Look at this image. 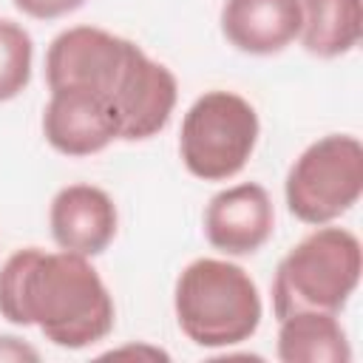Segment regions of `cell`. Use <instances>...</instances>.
Segmentation results:
<instances>
[{
    "instance_id": "6da1fadb",
    "label": "cell",
    "mask_w": 363,
    "mask_h": 363,
    "mask_svg": "<svg viewBox=\"0 0 363 363\" xmlns=\"http://www.w3.org/2000/svg\"><path fill=\"white\" fill-rule=\"evenodd\" d=\"M0 315L54 346L85 349L111 335L113 298L85 255L26 247L0 269Z\"/></svg>"
},
{
    "instance_id": "7a4b0ae2",
    "label": "cell",
    "mask_w": 363,
    "mask_h": 363,
    "mask_svg": "<svg viewBox=\"0 0 363 363\" xmlns=\"http://www.w3.org/2000/svg\"><path fill=\"white\" fill-rule=\"evenodd\" d=\"M150 60L136 43L105 28L77 26L57 34L45 54V82L51 91L74 88L105 99L113 108L119 133L142 108L156 77Z\"/></svg>"
},
{
    "instance_id": "3957f363",
    "label": "cell",
    "mask_w": 363,
    "mask_h": 363,
    "mask_svg": "<svg viewBox=\"0 0 363 363\" xmlns=\"http://www.w3.org/2000/svg\"><path fill=\"white\" fill-rule=\"evenodd\" d=\"M173 309L182 332L204 349L244 343L261 323L255 281L230 261L196 258L176 281Z\"/></svg>"
},
{
    "instance_id": "277c9868",
    "label": "cell",
    "mask_w": 363,
    "mask_h": 363,
    "mask_svg": "<svg viewBox=\"0 0 363 363\" xmlns=\"http://www.w3.org/2000/svg\"><path fill=\"white\" fill-rule=\"evenodd\" d=\"M363 252L354 233L318 227L301 238L278 264L272 278V312H340L360 284Z\"/></svg>"
},
{
    "instance_id": "5b68a950",
    "label": "cell",
    "mask_w": 363,
    "mask_h": 363,
    "mask_svg": "<svg viewBox=\"0 0 363 363\" xmlns=\"http://www.w3.org/2000/svg\"><path fill=\"white\" fill-rule=\"evenodd\" d=\"M255 142V108L233 91H207L187 108L182 119L179 153L196 179L224 182L247 164Z\"/></svg>"
},
{
    "instance_id": "8992f818",
    "label": "cell",
    "mask_w": 363,
    "mask_h": 363,
    "mask_svg": "<svg viewBox=\"0 0 363 363\" xmlns=\"http://www.w3.org/2000/svg\"><path fill=\"white\" fill-rule=\"evenodd\" d=\"M363 193V145L349 133L312 142L289 167L284 196L289 213L303 224H329Z\"/></svg>"
},
{
    "instance_id": "52a82bcc",
    "label": "cell",
    "mask_w": 363,
    "mask_h": 363,
    "mask_svg": "<svg viewBox=\"0 0 363 363\" xmlns=\"http://www.w3.org/2000/svg\"><path fill=\"white\" fill-rule=\"evenodd\" d=\"M275 227L269 193L255 182L233 184L216 193L204 210V235L224 255L258 252Z\"/></svg>"
},
{
    "instance_id": "ba28073f",
    "label": "cell",
    "mask_w": 363,
    "mask_h": 363,
    "mask_svg": "<svg viewBox=\"0 0 363 363\" xmlns=\"http://www.w3.org/2000/svg\"><path fill=\"white\" fill-rule=\"evenodd\" d=\"M45 142L62 156H91L119 139V122L113 108L88 91H51L43 111Z\"/></svg>"
},
{
    "instance_id": "9c48e42d",
    "label": "cell",
    "mask_w": 363,
    "mask_h": 363,
    "mask_svg": "<svg viewBox=\"0 0 363 363\" xmlns=\"http://www.w3.org/2000/svg\"><path fill=\"white\" fill-rule=\"evenodd\" d=\"M51 235L60 250L79 252L85 258L99 255L116 235V207L113 199L94 184L62 187L48 210Z\"/></svg>"
},
{
    "instance_id": "30bf717a",
    "label": "cell",
    "mask_w": 363,
    "mask_h": 363,
    "mask_svg": "<svg viewBox=\"0 0 363 363\" xmlns=\"http://www.w3.org/2000/svg\"><path fill=\"white\" fill-rule=\"evenodd\" d=\"M221 31L244 54H278L301 34L298 0H227Z\"/></svg>"
},
{
    "instance_id": "8fae6325",
    "label": "cell",
    "mask_w": 363,
    "mask_h": 363,
    "mask_svg": "<svg viewBox=\"0 0 363 363\" xmlns=\"http://www.w3.org/2000/svg\"><path fill=\"white\" fill-rule=\"evenodd\" d=\"M278 357L284 363H349L352 346L335 312H292L281 318Z\"/></svg>"
},
{
    "instance_id": "7c38bea8",
    "label": "cell",
    "mask_w": 363,
    "mask_h": 363,
    "mask_svg": "<svg viewBox=\"0 0 363 363\" xmlns=\"http://www.w3.org/2000/svg\"><path fill=\"white\" fill-rule=\"evenodd\" d=\"M301 43L309 54L332 60L352 51L363 31L360 0H298Z\"/></svg>"
},
{
    "instance_id": "4fadbf2b",
    "label": "cell",
    "mask_w": 363,
    "mask_h": 363,
    "mask_svg": "<svg viewBox=\"0 0 363 363\" xmlns=\"http://www.w3.org/2000/svg\"><path fill=\"white\" fill-rule=\"evenodd\" d=\"M34 43L14 20H0V102L14 99L31 79Z\"/></svg>"
},
{
    "instance_id": "5bb4252c",
    "label": "cell",
    "mask_w": 363,
    "mask_h": 363,
    "mask_svg": "<svg viewBox=\"0 0 363 363\" xmlns=\"http://www.w3.org/2000/svg\"><path fill=\"white\" fill-rule=\"evenodd\" d=\"M82 3L85 0H14V6L34 20H57L62 14L77 11Z\"/></svg>"
},
{
    "instance_id": "9a60e30c",
    "label": "cell",
    "mask_w": 363,
    "mask_h": 363,
    "mask_svg": "<svg viewBox=\"0 0 363 363\" xmlns=\"http://www.w3.org/2000/svg\"><path fill=\"white\" fill-rule=\"evenodd\" d=\"M23 357L37 360V352H34L31 346L20 343V340L11 337V335H3V337H0V360H23Z\"/></svg>"
}]
</instances>
